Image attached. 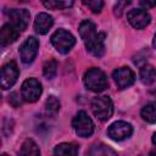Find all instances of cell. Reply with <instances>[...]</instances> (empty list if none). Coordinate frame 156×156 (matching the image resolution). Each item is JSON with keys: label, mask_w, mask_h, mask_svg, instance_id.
Returning <instances> with one entry per match:
<instances>
[{"label": "cell", "mask_w": 156, "mask_h": 156, "mask_svg": "<svg viewBox=\"0 0 156 156\" xmlns=\"http://www.w3.org/2000/svg\"><path fill=\"white\" fill-rule=\"evenodd\" d=\"M84 84L89 90H91L94 93H101L107 88L108 82H107L106 74L100 68L93 67L85 72Z\"/></svg>", "instance_id": "6da1fadb"}, {"label": "cell", "mask_w": 156, "mask_h": 156, "mask_svg": "<svg viewBox=\"0 0 156 156\" xmlns=\"http://www.w3.org/2000/svg\"><path fill=\"white\" fill-rule=\"evenodd\" d=\"M93 115L100 121H107L113 113V104L108 96H95L90 102Z\"/></svg>", "instance_id": "7a4b0ae2"}, {"label": "cell", "mask_w": 156, "mask_h": 156, "mask_svg": "<svg viewBox=\"0 0 156 156\" xmlns=\"http://www.w3.org/2000/svg\"><path fill=\"white\" fill-rule=\"evenodd\" d=\"M51 44L54 48L61 52V54H67L71 51V49L76 44V38L67 30L65 29H57L52 35H51Z\"/></svg>", "instance_id": "3957f363"}, {"label": "cell", "mask_w": 156, "mask_h": 156, "mask_svg": "<svg viewBox=\"0 0 156 156\" xmlns=\"http://www.w3.org/2000/svg\"><path fill=\"white\" fill-rule=\"evenodd\" d=\"M72 127L77 135L80 138H89L94 132V123L85 111H79L74 116Z\"/></svg>", "instance_id": "277c9868"}, {"label": "cell", "mask_w": 156, "mask_h": 156, "mask_svg": "<svg viewBox=\"0 0 156 156\" xmlns=\"http://www.w3.org/2000/svg\"><path fill=\"white\" fill-rule=\"evenodd\" d=\"M43 88L38 79L28 78L22 83L21 87V96L27 102H35L41 95Z\"/></svg>", "instance_id": "5b68a950"}, {"label": "cell", "mask_w": 156, "mask_h": 156, "mask_svg": "<svg viewBox=\"0 0 156 156\" xmlns=\"http://www.w3.org/2000/svg\"><path fill=\"white\" fill-rule=\"evenodd\" d=\"M20 76V69L17 67V63L15 61H10L1 68V74H0V85L4 90L11 88L17 78Z\"/></svg>", "instance_id": "8992f818"}, {"label": "cell", "mask_w": 156, "mask_h": 156, "mask_svg": "<svg viewBox=\"0 0 156 156\" xmlns=\"http://www.w3.org/2000/svg\"><path fill=\"white\" fill-rule=\"evenodd\" d=\"M133 133V127L130 123L124 122V121H117L113 122L108 129H107V135L115 140V141H121L127 138H129Z\"/></svg>", "instance_id": "52a82bcc"}, {"label": "cell", "mask_w": 156, "mask_h": 156, "mask_svg": "<svg viewBox=\"0 0 156 156\" xmlns=\"http://www.w3.org/2000/svg\"><path fill=\"white\" fill-rule=\"evenodd\" d=\"M39 41L34 37H28L20 48V56L23 63H32L38 54Z\"/></svg>", "instance_id": "ba28073f"}, {"label": "cell", "mask_w": 156, "mask_h": 156, "mask_svg": "<svg viewBox=\"0 0 156 156\" xmlns=\"http://www.w3.org/2000/svg\"><path fill=\"white\" fill-rule=\"evenodd\" d=\"M10 24L18 32H23L29 23V12L24 9H12L7 12Z\"/></svg>", "instance_id": "9c48e42d"}, {"label": "cell", "mask_w": 156, "mask_h": 156, "mask_svg": "<svg viewBox=\"0 0 156 156\" xmlns=\"http://www.w3.org/2000/svg\"><path fill=\"white\" fill-rule=\"evenodd\" d=\"M127 18H128V22L132 24V27H134L135 29L145 28L151 21V17H150L149 12L144 9H133V10H130L127 13Z\"/></svg>", "instance_id": "30bf717a"}, {"label": "cell", "mask_w": 156, "mask_h": 156, "mask_svg": "<svg viewBox=\"0 0 156 156\" xmlns=\"http://www.w3.org/2000/svg\"><path fill=\"white\" fill-rule=\"evenodd\" d=\"M112 78L119 89H124V88L130 87L134 83L135 76H134V72L129 67H119L113 71Z\"/></svg>", "instance_id": "8fae6325"}, {"label": "cell", "mask_w": 156, "mask_h": 156, "mask_svg": "<svg viewBox=\"0 0 156 156\" xmlns=\"http://www.w3.org/2000/svg\"><path fill=\"white\" fill-rule=\"evenodd\" d=\"M85 48L95 57H101L105 54V33H96L90 40L85 41Z\"/></svg>", "instance_id": "7c38bea8"}, {"label": "cell", "mask_w": 156, "mask_h": 156, "mask_svg": "<svg viewBox=\"0 0 156 156\" xmlns=\"http://www.w3.org/2000/svg\"><path fill=\"white\" fill-rule=\"evenodd\" d=\"M54 24V18L45 12L38 13L34 20V29L38 34H46Z\"/></svg>", "instance_id": "4fadbf2b"}, {"label": "cell", "mask_w": 156, "mask_h": 156, "mask_svg": "<svg viewBox=\"0 0 156 156\" xmlns=\"http://www.w3.org/2000/svg\"><path fill=\"white\" fill-rule=\"evenodd\" d=\"M20 33L21 32H18L16 28H13L10 23L4 24L2 28L0 29V44L2 46L12 44L20 37Z\"/></svg>", "instance_id": "5bb4252c"}, {"label": "cell", "mask_w": 156, "mask_h": 156, "mask_svg": "<svg viewBox=\"0 0 156 156\" xmlns=\"http://www.w3.org/2000/svg\"><path fill=\"white\" fill-rule=\"evenodd\" d=\"M139 77H140V80H141L143 84L150 85V84H152V83L155 82V78H156V69L154 68V66L145 63L144 66L140 67Z\"/></svg>", "instance_id": "9a60e30c"}, {"label": "cell", "mask_w": 156, "mask_h": 156, "mask_svg": "<svg viewBox=\"0 0 156 156\" xmlns=\"http://www.w3.org/2000/svg\"><path fill=\"white\" fill-rule=\"evenodd\" d=\"M54 152L55 156H77L78 146L72 143H61L55 147Z\"/></svg>", "instance_id": "2e32d148"}, {"label": "cell", "mask_w": 156, "mask_h": 156, "mask_svg": "<svg viewBox=\"0 0 156 156\" xmlns=\"http://www.w3.org/2000/svg\"><path fill=\"white\" fill-rule=\"evenodd\" d=\"M87 156H118V155H117V152L115 150H112L107 145L95 144L88 150Z\"/></svg>", "instance_id": "e0dca14e"}, {"label": "cell", "mask_w": 156, "mask_h": 156, "mask_svg": "<svg viewBox=\"0 0 156 156\" xmlns=\"http://www.w3.org/2000/svg\"><path fill=\"white\" fill-rule=\"evenodd\" d=\"M96 34V28H95V24L91 22V21H83L79 26V35L80 38L85 41L90 40L94 35Z\"/></svg>", "instance_id": "ac0fdd59"}, {"label": "cell", "mask_w": 156, "mask_h": 156, "mask_svg": "<svg viewBox=\"0 0 156 156\" xmlns=\"http://www.w3.org/2000/svg\"><path fill=\"white\" fill-rule=\"evenodd\" d=\"M20 156H40V150L34 140L26 139L22 143V146L20 150Z\"/></svg>", "instance_id": "d6986e66"}, {"label": "cell", "mask_w": 156, "mask_h": 156, "mask_svg": "<svg viewBox=\"0 0 156 156\" xmlns=\"http://www.w3.org/2000/svg\"><path fill=\"white\" fill-rule=\"evenodd\" d=\"M140 115L144 121L147 123H156V102H149L146 104L141 111Z\"/></svg>", "instance_id": "ffe728a7"}, {"label": "cell", "mask_w": 156, "mask_h": 156, "mask_svg": "<svg viewBox=\"0 0 156 156\" xmlns=\"http://www.w3.org/2000/svg\"><path fill=\"white\" fill-rule=\"evenodd\" d=\"M57 72V62L54 58H49L48 61H45L44 66H43V74L46 79H52L56 76Z\"/></svg>", "instance_id": "44dd1931"}, {"label": "cell", "mask_w": 156, "mask_h": 156, "mask_svg": "<svg viewBox=\"0 0 156 156\" xmlns=\"http://www.w3.org/2000/svg\"><path fill=\"white\" fill-rule=\"evenodd\" d=\"M60 110V101L55 96H49L45 101V111L49 116H55Z\"/></svg>", "instance_id": "7402d4cb"}, {"label": "cell", "mask_w": 156, "mask_h": 156, "mask_svg": "<svg viewBox=\"0 0 156 156\" xmlns=\"http://www.w3.org/2000/svg\"><path fill=\"white\" fill-rule=\"evenodd\" d=\"M45 7L52 9V10H63L67 7H71L73 5V1H57V0H49L43 2Z\"/></svg>", "instance_id": "603a6c76"}, {"label": "cell", "mask_w": 156, "mask_h": 156, "mask_svg": "<svg viewBox=\"0 0 156 156\" xmlns=\"http://www.w3.org/2000/svg\"><path fill=\"white\" fill-rule=\"evenodd\" d=\"M83 4L85 6H88L94 13H99L101 10H102V6H104V2L101 0H84Z\"/></svg>", "instance_id": "cb8c5ba5"}, {"label": "cell", "mask_w": 156, "mask_h": 156, "mask_svg": "<svg viewBox=\"0 0 156 156\" xmlns=\"http://www.w3.org/2000/svg\"><path fill=\"white\" fill-rule=\"evenodd\" d=\"M128 4H129V1H119V2H117V4L115 5V7H113V12H115V15L119 17V16L122 15L124 7H126Z\"/></svg>", "instance_id": "d4e9b609"}, {"label": "cell", "mask_w": 156, "mask_h": 156, "mask_svg": "<svg viewBox=\"0 0 156 156\" xmlns=\"http://www.w3.org/2000/svg\"><path fill=\"white\" fill-rule=\"evenodd\" d=\"M17 93H12L11 95H10V99H9V101L15 106V107H17V106H20L21 105V100H20V98L17 99Z\"/></svg>", "instance_id": "484cf974"}, {"label": "cell", "mask_w": 156, "mask_h": 156, "mask_svg": "<svg viewBox=\"0 0 156 156\" xmlns=\"http://www.w3.org/2000/svg\"><path fill=\"white\" fill-rule=\"evenodd\" d=\"M140 5L141 6H144V7H154V6H156V1H145V0H141L140 1Z\"/></svg>", "instance_id": "4316f807"}, {"label": "cell", "mask_w": 156, "mask_h": 156, "mask_svg": "<svg viewBox=\"0 0 156 156\" xmlns=\"http://www.w3.org/2000/svg\"><path fill=\"white\" fill-rule=\"evenodd\" d=\"M151 141H152V144L156 146V133H154L152 134V138H151Z\"/></svg>", "instance_id": "83f0119b"}, {"label": "cell", "mask_w": 156, "mask_h": 156, "mask_svg": "<svg viewBox=\"0 0 156 156\" xmlns=\"http://www.w3.org/2000/svg\"><path fill=\"white\" fill-rule=\"evenodd\" d=\"M152 45H154V48L156 49V33H155V35H154V40H152Z\"/></svg>", "instance_id": "f1b7e54d"}, {"label": "cell", "mask_w": 156, "mask_h": 156, "mask_svg": "<svg viewBox=\"0 0 156 156\" xmlns=\"http://www.w3.org/2000/svg\"><path fill=\"white\" fill-rule=\"evenodd\" d=\"M150 156H156V154H155V152H151V154H150Z\"/></svg>", "instance_id": "f546056e"}, {"label": "cell", "mask_w": 156, "mask_h": 156, "mask_svg": "<svg viewBox=\"0 0 156 156\" xmlns=\"http://www.w3.org/2000/svg\"><path fill=\"white\" fill-rule=\"evenodd\" d=\"M2 156H9V155L7 154H2Z\"/></svg>", "instance_id": "4dcf8cb0"}]
</instances>
